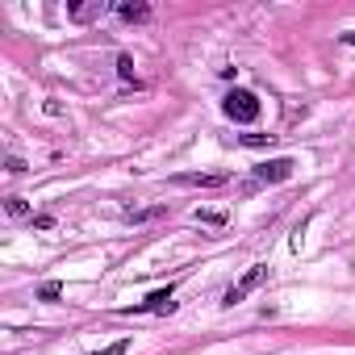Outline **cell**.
<instances>
[{"instance_id":"obj_3","label":"cell","mask_w":355,"mask_h":355,"mask_svg":"<svg viewBox=\"0 0 355 355\" xmlns=\"http://www.w3.org/2000/svg\"><path fill=\"white\" fill-rule=\"evenodd\" d=\"M293 167H297L293 159H272V163H263L255 175H259L263 184H280V180H288V175H293Z\"/></svg>"},{"instance_id":"obj_8","label":"cell","mask_w":355,"mask_h":355,"mask_svg":"<svg viewBox=\"0 0 355 355\" xmlns=\"http://www.w3.org/2000/svg\"><path fill=\"white\" fill-rule=\"evenodd\" d=\"M5 209H9L13 218H26V214H30V205H26L21 197H9V205H5Z\"/></svg>"},{"instance_id":"obj_5","label":"cell","mask_w":355,"mask_h":355,"mask_svg":"<svg viewBox=\"0 0 355 355\" xmlns=\"http://www.w3.org/2000/svg\"><path fill=\"white\" fill-rule=\"evenodd\" d=\"M175 184H197V189H218V184H226V175H175Z\"/></svg>"},{"instance_id":"obj_11","label":"cell","mask_w":355,"mask_h":355,"mask_svg":"<svg viewBox=\"0 0 355 355\" xmlns=\"http://www.w3.org/2000/svg\"><path fill=\"white\" fill-rule=\"evenodd\" d=\"M263 142H272V138H263V134H247L243 138V146H263Z\"/></svg>"},{"instance_id":"obj_10","label":"cell","mask_w":355,"mask_h":355,"mask_svg":"<svg viewBox=\"0 0 355 355\" xmlns=\"http://www.w3.org/2000/svg\"><path fill=\"white\" fill-rule=\"evenodd\" d=\"M197 222H209V226H222V222H226V214H201V209H197Z\"/></svg>"},{"instance_id":"obj_2","label":"cell","mask_w":355,"mask_h":355,"mask_svg":"<svg viewBox=\"0 0 355 355\" xmlns=\"http://www.w3.org/2000/svg\"><path fill=\"white\" fill-rule=\"evenodd\" d=\"M263 280H268V263H255V268H247V276H243V280H239V284L226 293V301H222V305H239V301H243L247 293H255Z\"/></svg>"},{"instance_id":"obj_9","label":"cell","mask_w":355,"mask_h":355,"mask_svg":"<svg viewBox=\"0 0 355 355\" xmlns=\"http://www.w3.org/2000/svg\"><path fill=\"white\" fill-rule=\"evenodd\" d=\"M117 71H121V80H134V59L121 55V59H117Z\"/></svg>"},{"instance_id":"obj_7","label":"cell","mask_w":355,"mask_h":355,"mask_svg":"<svg viewBox=\"0 0 355 355\" xmlns=\"http://www.w3.org/2000/svg\"><path fill=\"white\" fill-rule=\"evenodd\" d=\"M101 13H105V5H76V9H71V17H76V21H88V17H101Z\"/></svg>"},{"instance_id":"obj_13","label":"cell","mask_w":355,"mask_h":355,"mask_svg":"<svg viewBox=\"0 0 355 355\" xmlns=\"http://www.w3.org/2000/svg\"><path fill=\"white\" fill-rule=\"evenodd\" d=\"M125 347H130V343H113V347H105V351H101V355H121V351H125Z\"/></svg>"},{"instance_id":"obj_1","label":"cell","mask_w":355,"mask_h":355,"mask_svg":"<svg viewBox=\"0 0 355 355\" xmlns=\"http://www.w3.org/2000/svg\"><path fill=\"white\" fill-rule=\"evenodd\" d=\"M222 109H226L230 121H255V117H259V96L247 92V88H234V92L222 101Z\"/></svg>"},{"instance_id":"obj_4","label":"cell","mask_w":355,"mask_h":355,"mask_svg":"<svg viewBox=\"0 0 355 355\" xmlns=\"http://www.w3.org/2000/svg\"><path fill=\"white\" fill-rule=\"evenodd\" d=\"M142 309H155V313H171V309H175V301H171V288H159V293H150L142 305H130L125 313H142Z\"/></svg>"},{"instance_id":"obj_12","label":"cell","mask_w":355,"mask_h":355,"mask_svg":"<svg viewBox=\"0 0 355 355\" xmlns=\"http://www.w3.org/2000/svg\"><path fill=\"white\" fill-rule=\"evenodd\" d=\"M59 293H63V288H59V284H42V301H55V297H59Z\"/></svg>"},{"instance_id":"obj_6","label":"cell","mask_w":355,"mask_h":355,"mask_svg":"<svg viewBox=\"0 0 355 355\" xmlns=\"http://www.w3.org/2000/svg\"><path fill=\"white\" fill-rule=\"evenodd\" d=\"M117 13H121L125 21H146V17H150L146 5H117Z\"/></svg>"}]
</instances>
